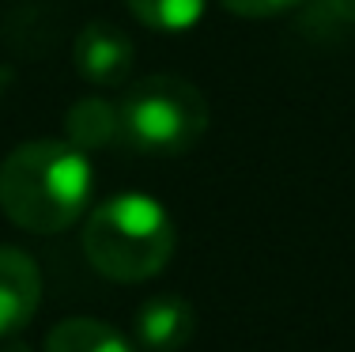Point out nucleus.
<instances>
[{
	"mask_svg": "<svg viewBox=\"0 0 355 352\" xmlns=\"http://www.w3.org/2000/svg\"><path fill=\"white\" fill-rule=\"evenodd\" d=\"M91 163L69 140H27L0 163V208L23 231L57 235L91 201Z\"/></svg>",
	"mask_w": 355,
	"mask_h": 352,
	"instance_id": "1",
	"label": "nucleus"
},
{
	"mask_svg": "<svg viewBox=\"0 0 355 352\" xmlns=\"http://www.w3.org/2000/svg\"><path fill=\"white\" fill-rule=\"evenodd\" d=\"M178 246L174 220L155 197L117 194L87 216L83 254L106 280L140 284L166 269Z\"/></svg>",
	"mask_w": 355,
	"mask_h": 352,
	"instance_id": "2",
	"label": "nucleus"
},
{
	"mask_svg": "<svg viewBox=\"0 0 355 352\" xmlns=\"http://www.w3.org/2000/svg\"><path fill=\"white\" fill-rule=\"evenodd\" d=\"M121 144L140 156H185L208 133V103L185 76H144L117 103Z\"/></svg>",
	"mask_w": 355,
	"mask_h": 352,
	"instance_id": "3",
	"label": "nucleus"
},
{
	"mask_svg": "<svg viewBox=\"0 0 355 352\" xmlns=\"http://www.w3.org/2000/svg\"><path fill=\"white\" fill-rule=\"evenodd\" d=\"M132 61H137L132 38L106 19L87 23L72 46V65L80 72V80L95 83V87H117V83H125L132 72Z\"/></svg>",
	"mask_w": 355,
	"mask_h": 352,
	"instance_id": "4",
	"label": "nucleus"
},
{
	"mask_svg": "<svg viewBox=\"0 0 355 352\" xmlns=\"http://www.w3.org/2000/svg\"><path fill=\"white\" fill-rule=\"evenodd\" d=\"M42 303V273L35 258L0 246V337H12L35 318Z\"/></svg>",
	"mask_w": 355,
	"mask_h": 352,
	"instance_id": "5",
	"label": "nucleus"
},
{
	"mask_svg": "<svg viewBox=\"0 0 355 352\" xmlns=\"http://www.w3.org/2000/svg\"><path fill=\"white\" fill-rule=\"evenodd\" d=\"M197 330V315L182 296H155L137 311V341L148 352H182Z\"/></svg>",
	"mask_w": 355,
	"mask_h": 352,
	"instance_id": "6",
	"label": "nucleus"
},
{
	"mask_svg": "<svg viewBox=\"0 0 355 352\" xmlns=\"http://www.w3.org/2000/svg\"><path fill=\"white\" fill-rule=\"evenodd\" d=\"M64 133L69 144H76L80 152H95V148H110L121 140V114L117 103L98 95H87L80 103H72V110L64 114Z\"/></svg>",
	"mask_w": 355,
	"mask_h": 352,
	"instance_id": "7",
	"label": "nucleus"
},
{
	"mask_svg": "<svg viewBox=\"0 0 355 352\" xmlns=\"http://www.w3.org/2000/svg\"><path fill=\"white\" fill-rule=\"evenodd\" d=\"M46 352H137V345L103 318H64L46 333Z\"/></svg>",
	"mask_w": 355,
	"mask_h": 352,
	"instance_id": "8",
	"label": "nucleus"
},
{
	"mask_svg": "<svg viewBox=\"0 0 355 352\" xmlns=\"http://www.w3.org/2000/svg\"><path fill=\"white\" fill-rule=\"evenodd\" d=\"M125 4L137 15V23H144L148 31H159V35H185L189 27L200 23L208 0H125Z\"/></svg>",
	"mask_w": 355,
	"mask_h": 352,
	"instance_id": "9",
	"label": "nucleus"
},
{
	"mask_svg": "<svg viewBox=\"0 0 355 352\" xmlns=\"http://www.w3.org/2000/svg\"><path fill=\"white\" fill-rule=\"evenodd\" d=\"M231 15H246V19H268V15H284L291 8L306 4V0H219Z\"/></svg>",
	"mask_w": 355,
	"mask_h": 352,
	"instance_id": "10",
	"label": "nucleus"
},
{
	"mask_svg": "<svg viewBox=\"0 0 355 352\" xmlns=\"http://www.w3.org/2000/svg\"><path fill=\"white\" fill-rule=\"evenodd\" d=\"M321 4H325L329 15H336L344 23H355V0H321Z\"/></svg>",
	"mask_w": 355,
	"mask_h": 352,
	"instance_id": "11",
	"label": "nucleus"
},
{
	"mask_svg": "<svg viewBox=\"0 0 355 352\" xmlns=\"http://www.w3.org/2000/svg\"><path fill=\"white\" fill-rule=\"evenodd\" d=\"M4 352H31V349H23V345H8Z\"/></svg>",
	"mask_w": 355,
	"mask_h": 352,
	"instance_id": "12",
	"label": "nucleus"
}]
</instances>
